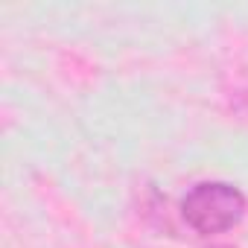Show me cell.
Listing matches in <instances>:
<instances>
[{
  "instance_id": "1",
  "label": "cell",
  "mask_w": 248,
  "mask_h": 248,
  "mask_svg": "<svg viewBox=\"0 0 248 248\" xmlns=\"http://www.w3.org/2000/svg\"><path fill=\"white\" fill-rule=\"evenodd\" d=\"M181 216L202 236L225 233V231H231V228H236L242 222V216H245V196L233 184L202 181L184 196Z\"/></svg>"
},
{
  "instance_id": "2",
  "label": "cell",
  "mask_w": 248,
  "mask_h": 248,
  "mask_svg": "<svg viewBox=\"0 0 248 248\" xmlns=\"http://www.w3.org/2000/svg\"><path fill=\"white\" fill-rule=\"evenodd\" d=\"M231 96H233V105H236V108L248 117V79H239V82L233 85Z\"/></svg>"
},
{
  "instance_id": "3",
  "label": "cell",
  "mask_w": 248,
  "mask_h": 248,
  "mask_svg": "<svg viewBox=\"0 0 248 248\" xmlns=\"http://www.w3.org/2000/svg\"><path fill=\"white\" fill-rule=\"evenodd\" d=\"M213 248H231V245H213Z\"/></svg>"
}]
</instances>
